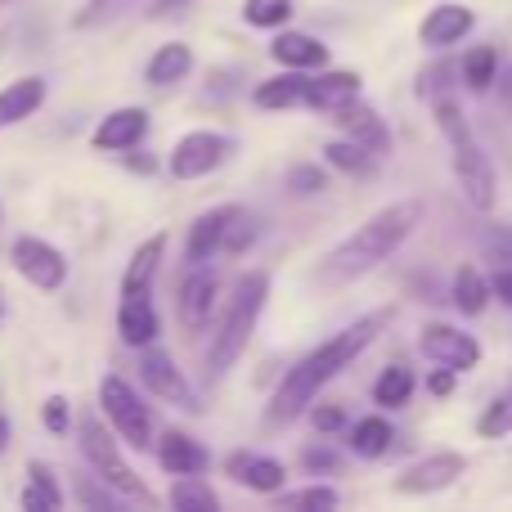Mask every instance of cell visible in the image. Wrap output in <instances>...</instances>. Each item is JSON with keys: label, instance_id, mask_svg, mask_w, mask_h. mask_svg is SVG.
Returning a JSON list of instances; mask_svg holds the SVG:
<instances>
[{"label": "cell", "instance_id": "6da1fadb", "mask_svg": "<svg viewBox=\"0 0 512 512\" xmlns=\"http://www.w3.org/2000/svg\"><path fill=\"white\" fill-rule=\"evenodd\" d=\"M391 324V310H378V315H364L355 319L351 328H342V333H333L328 342H319L310 355H301L297 364H292L288 373H283L279 391L270 396V405H265V423L270 427H288L297 423L301 414H306V405L319 396V391L328 387V382L337 378V373H346L355 360H360L364 351H369V342L382 333V328Z\"/></svg>", "mask_w": 512, "mask_h": 512}, {"label": "cell", "instance_id": "7a4b0ae2", "mask_svg": "<svg viewBox=\"0 0 512 512\" xmlns=\"http://www.w3.org/2000/svg\"><path fill=\"white\" fill-rule=\"evenodd\" d=\"M418 221H423V203H418V198L382 207V212L369 216L351 239L337 243V248L324 256L319 274H324V279H360V274H369L373 265H382L387 256H396L405 248V239L418 230Z\"/></svg>", "mask_w": 512, "mask_h": 512}, {"label": "cell", "instance_id": "3957f363", "mask_svg": "<svg viewBox=\"0 0 512 512\" xmlns=\"http://www.w3.org/2000/svg\"><path fill=\"white\" fill-rule=\"evenodd\" d=\"M265 297H270V279L265 274H243L239 288H234L230 306H225V319H221V333L212 337V351H207L203 360V373L207 382H221L225 373L239 364V355L248 351L252 333H256V319H261L265 310Z\"/></svg>", "mask_w": 512, "mask_h": 512}, {"label": "cell", "instance_id": "277c9868", "mask_svg": "<svg viewBox=\"0 0 512 512\" xmlns=\"http://www.w3.org/2000/svg\"><path fill=\"white\" fill-rule=\"evenodd\" d=\"M432 108H436V126H441V135L450 140L454 176H459L463 198H468L477 212H490V207H495V167H490L486 149L477 144V135H472L468 117L459 113V104H454L450 95L432 99Z\"/></svg>", "mask_w": 512, "mask_h": 512}, {"label": "cell", "instance_id": "5b68a950", "mask_svg": "<svg viewBox=\"0 0 512 512\" xmlns=\"http://www.w3.org/2000/svg\"><path fill=\"white\" fill-rule=\"evenodd\" d=\"M77 445H81V459L90 463L95 481H104L113 495H122V504H135V508H158V495L135 477V468H126L122 459V445H117L113 427H104L95 414H86L77 423Z\"/></svg>", "mask_w": 512, "mask_h": 512}, {"label": "cell", "instance_id": "8992f818", "mask_svg": "<svg viewBox=\"0 0 512 512\" xmlns=\"http://www.w3.org/2000/svg\"><path fill=\"white\" fill-rule=\"evenodd\" d=\"M99 409H104L108 427H113L117 441H126L131 450H149L153 441V418H149V405L135 396V387L117 373H108L99 382Z\"/></svg>", "mask_w": 512, "mask_h": 512}, {"label": "cell", "instance_id": "52a82bcc", "mask_svg": "<svg viewBox=\"0 0 512 512\" xmlns=\"http://www.w3.org/2000/svg\"><path fill=\"white\" fill-rule=\"evenodd\" d=\"M9 261H14V270L41 292H54L68 283V261H63V252L54 248V243L36 239V234H18L14 248H9Z\"/></svg>", "mask_w": 512, "mask_h": 512}, {"label": "cell", "instance_id": "ba28073f", "mask_svg": "<svg viewBox=\"0 0 512 512\" xmlns=\"http://www.w3.org/2000/svg\"><path fill=\"white\" fill-rule=\"evenodd\" d=\"M234 153V140L230 135H216V131H189L185 140L171 149L167 167L176 180H198V176H212L225 158Z\"/></svg>", "mask_w": 512, "mask_h": 512}, {"label": "cell", "instance_id": "9c48e42d", "mask_svg": "<svg viewBox=\"0 0 512 512\" xmlns=\"http://www.w3.org/2000/svg\"><path fill=\"white\" fill-rule=\"evenodd\" d=\"M463 472H468V459H463V454H454V450L427 454V459L409 463V468L400 472L396 490H400V495H436V490H450Z\"/></svg>", "mask_w": 512, "mask_h": 512}, {"label": "cell", "instance_id": "30bf717a", "mask_svg": "<svg viewBox=\"0 0 512 512\" xmlns=\"http://www.w3.org/2000/svg\"><path fill=\"white\" fill-rule=\"evenodd\" d=\"M140 382L153 391V396L162 400V405H180V409H198L194 405V391H189L185 373L176 369V360H171L167 351H158V346H140Z\"/></svg>", "mask_w": 512, "mask_h": 512}, {"label": "cell", "instance_id": "8fae6325", "mask_svg": "<svg viewBox=\"0 0 512 512\" xmlns=\"http://www.w3.org/2000/svg\"><path fill=\"white\" fill-rule=\"evenodd\" d=\"M216 297H221V279H216V270H212V265H207V261L189 265L185 283H180V297H176L180 324H185L189 333H198V328H207V319H212Z\"/></svg>", "mask_w": 512, "mask_h": 512}, {"label": "cell", "instance_id": "7c38bea8", "mask_svg": "<svg viewBox=\"0 0 512 512\" xmlns=\"http://www.w3.org/2000/svg\"><path fill=\"white\" fill-rule=\"evenodd\" d=\"M324 117H328V122L342 126L346 140L364 144V149H369L373 158H387V153H391V131H387V122H382V117L373 113V108H364V104H360V95L346 99V104H337L333 113H324Z\"/></svg>", "mask_w": 512, "mask_h": 512}, {"label": "cell", "instance_id": "4fadbf2b", "mask_svg": "<svg viewBox=\"0 0 512 512\" xmlns=\"http://www.w3.org/2000/svg\"><path fill=\"white\" fill-rule=\"evenodd\" d=\"M423 355L436 364H445V369H472V364L481 360V346L472 342V333H463V328H450V324H427L423 328Z\"/></svg>", "mask_w": 512, "mask_h": 512}, {"label": "cell", "instance_id": "5bb4252c", "mask_svg": "<svg viewBox=\"0 0 512 512\" xmlns=\"http://www.w3.org/2000/svg\"><path fill=\"white\" fill-rule=\"evenodd\" d=\"M144 131H149V113H144V108H113V113L95 126L90 144H95L99 153H122V149H135V144L144 140Z\"/></svg>", "mask_w": 512, "mask_h": 512}, {"label": "cell", "instance_id": "9a60e30c", "mask_svg": "<svg viewBox=\"0 0 512 512\" xmlns=\"http://www.w3.org/2000/svg\"><path fill=\"white\" fill-rule=\"evenodd\" d=\"M117 337L126 346H149L158 337V310L149 301V288L144 292H122V306H117Z\"/></svg>", "mask_w": 512, "mask_h": 512}, {"label": "cell", "instance_id": "2e32d148", "mask_svg": "<svg viewBox=\"0 0 512 512\" xmlns=\"http://www.w3.org/2000/svg\"><path fill=\"white\" fill-rule=\"evenodd\" d=\"M239 216V207H212V212H203L194 225H189V239H185V261L198 265V261H212L216 252H221L225 243V230H230V221Z\"/></svg>", "mask_w": 512, "mask_h": 512}, {"label": "cell", "instance_id": "e0dca14e", "mask_svg": "<svg viewBox=\"0 0 512 512\" xmlns=\"http://www.w3.org/2000/svg\"><path fill=\"white\" fill-rule=\"evenodd\" d=\"M472 9L468 5H436L432 14L423 18V27H418V41L427 45V50H445V45H459L463 36L472 32Z\"/></svg>", "mask_w": 512, "mask_h": 512}, {"label": "cell", "instance_id": "ac0fdd59", "mask_svg": "<svg viewBox=\"0 0 512 512\" xmlns=\"http://www.w3.org/2000/svg\"><path fill=\"white\" fill-rule=\"evenodd\" d=\"M45 95H50L45 77H18V81H9V86L0 90V131H9V126L36 117V113H41V104H45Z\"/></svg>", "mask_w": 512, "mask_h": 512}, {"label": "cell", "instance_id": "d6986e66", "mask_svg": "<svg viewBox=\"0 0 512 512\" xmlns=\"http://www.w3.org/2000/svg\"><path fill=\"white\" fill-rule=\"evenodd\" d=\"M270 54L283 63V68H301V72H319L328 63V45L319 36L306 32H279L270 41Z\"/></svg>", "mask_w": 512, "mask_h": 512}, {"label": "cell", "instance_id": "ffe728a7", "mask_svg": "<svg viewBox=\"0 0 512 512\" xmlns=\"http://www.w3.org/2000/svg\"><path fill=\"white\" fill-rule=\"evenodd\" d=\"M230 477H239L248 490L256 495H274V490H283V463L279 459H265V454H230Z\"/></svg>", "mask_w": 512, "mask_h": 512}, {"label": "cell", "instance_id": "44dd1931", "mask_svg": "<svg viewBox=\"0 0 512 512\" xmlns=\"http://www.w3.org/2000/svg\"><path fill=\"white\" fill-rule=\"evenodd\" d=\"M360 95V72H319L310 77V90H306V108L315 113H333L337 104Z\"/></svg>", "mask_w": 512, "mask_h": 512}, {"label": "cell", "instance_id": "7402d4cb", "mask_svg": "<svg viewBox=\"0 0 512 512\" xmlns=\"http://www.w3.org/2000/svg\"><path fill=\"white\" fill-rule=\"evenodd\" d=\"M306 90H310V72L288 68L283 77H270L256 86V108H306Z\"/></svg>", "mask_w": 512, "mask_h": 512}, {"label": "cell", "instance_id": "603a6c76", "mask_svg": "<svg viewBox=\"0 0 512 512\" xmlns=\"http://www.w3.org/2000/svg\"><path fill=\"white\" fill-rule=\"evenodd\" d=\"M158 463H162V472H171V477H185V472L207 468V450L198 441H189L185 432H162Z\"/></svg>", "mask_w": 512, "mask_h": 512}, {"label": "cell", "instance_id": "cb8c5ba5", "mask_svg": "<svg viewBox=\"0 0 512 512\" xmlns=\"http://www.w3.org/2000/svg\"><path fill=\"white\" fill-rule=\"evenodd\" d=\"M18 504L27 512H59L63 508V490H59V481H54L50 463H41V459L27 463V490L18 495Z\"/></svg>", "mask_w": 512, "mask_h": 512}, {"label": "cell", "instance_id": "d4e9b609", "mask_svg": "<svg viewBox=\"0 0 512 512\" xmlns=\"http://www.w3.org/2000/svg\"><path fill=\"white\" fill-rule=\"evenodd\" d=\"M162 252H167V234H153V239H144L140 248L131 252V261H126L122 292H144V288H153V274H158V265H162Z\"/></svg>", "mask_w": 512, "mask_h": 512}, {"label": "cell", "instance_id": "484cf974", "mask_svg": "<svg viewBox=\"0 0 512 512\" xmlns=\"http://www.w3.org/2000/svg\"><path fill=\"white\" fill-rule=\"evenodd\" d=\"M189 68H194V54H189V45L171 41V45H162V50L149 59V68H144V81H149V86H176V81L189 77Z\"/></svg>", "mask_w": 512, "mask_h": 512}, {"label": "cell", "instance_id": "4316f807", "mask_svg": "<svg viewBox=\"0 0 512 512\" xmlns=\"http://www.w3.org/2000/svg\"><path fill=\"white\" fill-rule=\"evenodd\" d=\"M391 441H396V432H391V423L387 418H378V414H369V418H360V423L351 427V454L355 459H382V454L391 450Z\"/></svg>", "mask_w": 512, "mask_h": 512}, {"label": "cell", "instance_id": "83f0119b", "mask_svg": "<svg viewBox=\"0 0 512 512\" xmlns=\"http://www.w3.org/2000/svg\"><path fill=\"white\" fill-rule=\"evenodd\" d=\"M167 504L176 512H216L221 508V499H216V490L203 481V472H185V477H176Z\"/></svg>", "mask_w": 512, "mask_h": 512}, {"label": "cell", "instance_id": "f1b7e54d", "mask_svg": "<svg viewBox=\"0 0 512 512\" xmlns=\"http://www.w3.org/2000/svg\"><path fill=\"white\" fill-rule=\"evenodd\" d=\"M140 5H149V0H86V5L72 14V27H77V32H95V27L117 23L122 14H131V9H140Z\"/></svg>", "mask_w": 512, "mask_h": 512}, {"label": "cell", "instance_id": "f546056e", "mask_svg": "<svg viewBox=\"0 0 512 512\" xmlns=\"http://www.w3.org/2000/svg\"><path fill=\"white\" fill-rule=\"evenodd\" d=\"M486 301H490L486 274H481L477 265H459V274H454V306H459L463 315H481Z\"/></svg>", "mask_w": 512, "mask_h": 512}, {"label": "cell", "instance_id": "4dcf8cb0", "mask_svg": "<svg viewBox=\"0 0 512 512\" xmlns=\"http://www.w3.org/2000/svg\"><path fill=\"white\" fill-rule=\"evenodd\" d=\"M324 158H328V167H337V171H346V176H369L373 167H378L382 158H373L369 149H364V144H355V140H333L324 149Z\"/></svg>", "mask_w": 512, "mask_h": 512}, {"label": "cell", "instance_id": "1f68e13d", "mask_svg": "<svg viewBox=\"0 0 512 512\" xmlns=\"http://www.w3.org/2000/svg\"><path fill=\"white\" fill-rule=\"evenodd\" d=\"M409 396H414V373H409L405 364H387V369L378 373V382H373V400L396 409V405H405Z\"/></svg>", "mask_w": 512, "mask_h": 512}, {"label": "cell", "instance_id": "d6a6232c", "mask_svg": "<svg viewBox=\"0 0 512 512\" xmlns=\"http://www.w3.org/2000/svg\"><path fill=\"white\" fill-rule=\"evenodd\" d=\"M463 81H468L472 90H481V95L495 86V81H499V54H495V45H477V50H468V59H463Z\"/></svg>", "mask_w": 512, "mask_h": 512}, {"label": "cell", "instance_id": "836d02e7", "mask_svg": "<svg viewBox=\"0 0 512 512\" xmlns=\"http://www.w3.org/2000/svg\"><path fill=\"white\" fill-rule=\"evenodd\" d=\"M274 504L279 508H306V512H333L342 504V495H337L333 486H306V490H274Z\"/></svg>", "mask_w": 512, "mask_h": 512}, {"label": "cell", "instance_id": "e575fe53", "mask_svg": "<svg viewBox=\"0 0 512 512\" xmlns=\"http://www.w3.org/2000/svg\"><path fill=\"white\" fill-rule=\"evenodd\" d=\"M477 432L486 436V441H499V436H512V391L495 400V405H486V414L477 418Z\"/></svg>", "mask_w": 512, "mask_h": 512}, {"label": "cell", "instance_id": "d590c367", "mask_svg": "<svg viewBox=\"0 0 512 512\" xmlns=\"http://www.w3.org/2000/svg\"><path fill=\"white\" fill-rule=\"evenodd\" d=\"M292 14V0H243V18L252 27H283Z\"/></svg>", "mask_w": 512, "mask_h": 512}, {"label": "cell", "instance_id": "8d00e7d4", "mask_svg": "<svg viewBox=\"0 0 512 512\" xmlns=\"http://www.w3.org/2000/svg\"><path fill=\"white\" fill-rule=\"evenodd\" d=\"M324 167H310V162H297V167L288 171V189L292 194H324Z\"/></svg>", "mask_w": 512, "mask_h": 512}, {"label": "cell", "instance_id": "74e56055", "mask_svg": "<svg viewBox=\"0 0 512 512\" xmlns=\"http://www.w3.org/2000/svg\"><path fill=\"white\" fill-rule=\"evenodd\" d=\"M481 252H486V261L512 265V230L508 225H495V230L481 234Z\"/></svg>", "mask_w": 512, "mask_h": 512}, {"label": "cell", "instance_id": "f35d334b", "mask_svg": "<svg viewBox=\"0 0 512 512\" xmlns=\"http://www.w3.org/2000/svg\"><path fill=\"white\" fill-rule=\"evenodd\" d=\"M41 423L50 427L54 436H63V432H68V427H72V409H68V400H63V396H50V400H45V409H41Z\"/></svg>", "mask_w": 512, "mask_h": 512}, {"label": "cell", "instance_id": "ab89813d", "mask_svg": "<svg viewBox=\"0 0 512 512\" xmlns=\"http://www.w3.org/2000/svg\"><path fill=\"white\" fill-rule=\"evenodd\" d=\"M77 499H81L86 508H117V504H122V495H113L104 481H99V486H95V481H81V486H77Z\"/></svg>", "mask_w": 512, "mask_h": 512}, {"label": "cell", "instance_id": "60d3db41", "mask_svg": "<svg viewBox=\"0 0 512 512\" xmlns=\"http://www.w3.org/2000/svg\"><path fill=\"white\" fill-rule=\"evenodd\" d=\"M310 423H315V432H324V436L342 432L346 427V405H319L315 414H310Z\"/></svg>", "mask_w": 512, "mask_h": 512}, {"label": "cell", "instance_id": "b9f144b4", "mask_svg": "<svg viewBox=\"0 0 512 512\" xmlns=\"http://www.w3.org/2000/svg\"><path fill=\"white\" fill-rule=\"evenodd\" d=\"M445 72H450V68H445V63H436V68H427V72H423V81H418V95H423L427 104H432V99H441V95H445V90H441V86H445V81H441Z\"/></svg>", "mask_w": 512, "mask_h": 512}, {"label": "cell", "instance_id": "7bdbcfd3", "mask_svg": "<svg viewBox=\"0 0 512 512\" xmlns=\"http://www.w3.org/2000/svg\"><path fill=\"white\" fill-rule=\"evenodd\" d=\"M301 463H306L310 472H333L337 468V454L319 450V445H310V450H301Z\"/></svg>", "mask_w": 512, "mask_h": 512}, {"label": "cell", "instance_id": "ee69618b", "mask_svg": "<svg viewBox=\"0 0 512 512\" xmlns=\"http://www.w3.org/2000/svg\"><path fill=\"white\" fill-rule=\"evenodd\" d=\"M427 387H432V396H450V391L459 387V378H454V369H445V364H441V369L432 373V382H427Z\"/></svg>", "mask_w": 512, "mask_h": 512}, {"label": "cell", "instance_id": "f6af8a7d", "mask_svg": "<svg viewBox=\"0 0 512 512\" xmlns=\"http://www.w3.org/2000/svg\"><path fill=\"white\" fill-rule=\"evenodd\" d=\"M490 292H495V297L504 301V306H512V265H504V270H499L495 279H490Z\"/></svg>", "mask_w": 512, "mask_h": 512}, {"label": "cell", "instance_id": "bcb514c9", "mask_svg": "<svg viewBox=\"0 0 512 512\" xmlns=\"http://www.w3.org/2000/svg\"><path fill=\"white\" fill-rule=\"evenodd\" d=\"M122 162L131 171H140V176H149V171H158V162L149 158V153H131V149H122Z\"/></svg>", "mask_w": 512, "mask_h": 512}, {"label": "cell", "instance_id": "7dc6e473", "mask_svg": "<svg viewBox=\"0 0 512 512\" xmlns=\"http://www.w3.org/2000/svg\"><path fill=\"white\" fill-rule=\"evenodd\" d=\"M185 5H189V0H149V14L153 18H176Z\"/></svg>", "mask_w": 512, "mask_h": 512}, {"label": "cell", "instance_id": "c3c4849f", "mask_svg": "<svg viewBox=\"0 0 512 512\" xmlns=\"http://www.w3.org/2000/svg\"><path fill=\"white\" fill-rule=\"evenodd\" d=\"M5 450H9V418L0 414V454H5Z\"/></svg>", "mask_w": 512, "mask_h": 512}, {"label": "cell", "instance_id": "681fc988", "mask_svg": "<svg viewBox=\"0 0 512 512\" xmlns=\"http://www.w3.org/2000/svg\"><path fill=\"white\" fill-rule=\"evenodd\" d=\"M504 104H508V108H512V68H508V72H504Z\"/></svg>", "mask_w": 512, "mask_h": 512}, {"label": "cell", "instance_id": "f907efd6", "mask_svg": "<svg viewBox=\"0 0 512 512\" xmlns=\"http://www.w3.org/2000/svg\"><path fill=\"white\" fill-rule=\"evenodd\" d=\"M5 45H9V32H0V54H5Z\"/></svg>", "mask_w": 512, "mask_h": 512}, {"label": "cell", "instance_id": "816d5d0a", "mask_svg": "<svg viewBox=\"0 0 512 512\" xmlns=\"http://www.w3.org/2000/svg\"><path fill=\"white\" fill-rule=\"evenodd\" d=\"M0 319H5V288H0Z\"/></svg>", "mask_w": 512, "mask_h": 512}, {"label": "cell", "instance_id": "f5cc1de1", "mask_svg": "<svg viewBox=\"0 0 512 512\" xmlns=\"http://www.w3.org/2000/svg\"><path fill=\"white\" fill-rule=\"evenodd\" d=\"M0 221H5V207H0Z\"/></svg>", "mask_w": 512, "mask_h": 512}, {"label": "cell", "instance_id": "db71d44e", "mask_svg": "<svg viewBox=\"0 0 512 512\" xmlns=\"http://www.w3.org/2000/svg\"><path fill=\"white\" fill-rule=\"evenodd\" d=\"M0 5H14V0H0Z\"/></svg>", "mask_w": 512, "mask_h": 512}]
</instances>
